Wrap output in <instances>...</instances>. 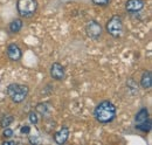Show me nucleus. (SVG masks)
<instances>
[{
	"label": "nucleus",
	"instance_id": "f257e3e1",
	"mask_svg": "<svg viewBox=\"0 0 152 145\" xmlns=\"http://www.w3.org/2000/svg\"><path fill=\"white\" fill-rule=\"evenodd\" d=\"M94 116H95L96 121L102 124L110 123L116 117V107L110 101H103L95 108Z\"/></svg>",
	"mask_w": 152,
	"mask_h": 145
},
{
	"label": "nucleus",
	"instance_id": "f03ea898",
	"mask_svg": "<svg viewBox=\"0 0 152 145\" xmlns=\"http://www.w3.org/2000/svg\"><path fill=\"white\" fill-rule=\"evenodd\" d=\"M28 87L25 84H18V83H11L7 87V94L11 97V100L14 103H21L26 100L28 95Z\"/></svg>",
	"mask_w": 152,
	"mask_h": 145
},
{
	"label": "nucleus",
	"instance_id": "7ed1b4c3",
	"mask_svg": "<svg viewBox=\"0 0 152 145\" xmlns=\"http://www.w3.org/2000/svg\"><path fill=\"white\" fill-rule=\"evenodd\" d=\"M17 10L21 17L31 18L35 14V12L38 10V2H37V0H18Z\"/></svg>",
	"mask_w": 152,
	"mask_h": 145
},
{
	"label": "nucleus",
	"instance_id": "20e7f679",
	"mask_svg": "<svg viewBox=\"0 0 152 145\" xmlns=\"http://www.w3.org/2000/svg\"><path fill=\"white\" fill-rule=\"evenodd\" d=\"M105 29L113 37H119L123 33V21H122V18L118 17V15L113 17L107 22Z\"/></svg>",
	"mask_w": 152,
	"mask_h": 145
},
{
	"label": "nucleus",
	"instance_id": "39448f33",
	"mask_svg": "<svg viewBox=\"0 0 152 145\" xmlns=\"http://www.w3.org/2000/svg\"><path fill=\"white\" fill-rule=\"evenodd\" d=\"M86 33L89 37L97 40L99 36L102 35V26L96 20H90L86 25Z\"/></svg>",
	"mask_w": 152,
	"mask_h": 145
},
{
	"label": "nucleus",
	"instance_id": "423d86ee",
	"mask_svg": "<svg viewBox=\"0 0 152 145\" xmlns=\"http://www.w3.org/2000/svg\"><path fill=\"white\" fill-rule=\"evenodd\" d=\"M7 56H8V59L11 61L17 62V61H19L20 59H21V56H22V51H21V48L17 43H11L7 47Z\"/></svg>",
	"mask_w": 152,
	"mask_h": 145
},
{
	"label": "nucleus",
	"instance_id": "0eeeda50",
	"mask_svg": "<svg viewBox=\"0 0 152 145\" xmlns=\"http://www.w3.org/2000/svg\"><path fill=\"white\" fill-rule=\"evenodd\" d=\"M64 75H66V72H64V67L62 64H60L58 62H55L52 64L50 67V76L56 80V81H62L64 78Z\"/></svg>",
	"mask_w": 152,
	"mask_h": 145
},
{
	"label": "nucleus",
	"instance_id": "6e6552de",
	"mask_svg": "<svg viewBox=\"0 0 152 145\" xmlns=\"http://www.w3.org/2000/svg\"><path fill=\"white\" fill-rule=\"evenodd\" d=\"M145 1L144 0H128L125 4V10L128 12H139L144 8Z\"/></svg>",
	"mask_w": 152,
	"mask_h": 145
},
{
	"label": "nucleus",
	"instance_id": "1a4fd4ad",
	"mask_svg": "<svg viewBox=\"0 0 152 145\" xmlns=\"http://www.w3.org/2000/svg\"><path fill=\"white\" fill-rule=\"evenodd\" d=\"M68 137H69V129L67 127H62L57 132H55L54 141H55V143H57V144L62 145L68 141Z\"/></svg>",
	"mask_w": 152,
	"mask_h": 145
},
{
	"label": "nucleus",
	"instance_id": "9d476101",
	"mask_svg": "<svg viewBox=\"0 0 152 145\" xmlns=\"http://www.w3.org/2000/svg\"><path fill=\"white\" fill-rule=\"evenodd\" d=\"M140 86L144 89H150L152 86V74L150 70H145L140 77Z\"/></svg>",
	"mask_w": 152,
	"mask_h": 145
},
{
	"label": "nucleus",
	"instance_id": "9b49d317",
	"mask_svg": "<svg viewBox=\"0 0 152 145\" xmlns=\"http://www.w3.org/2000/svg\"><path fill=\"white\" fill-rule=\"evenodd\" d=\"M149 118V110L146 108H142L134 116V121H136V124L137 123H142L144 121H146Z\"/></svg>",
	"mask_w": 152,
	"mask_h": 145
},
{
	"label": "nucleus",
	"instance_id": "f8f14e48",
	"mask_svg": "<svg viewBox=\"0 0 152 145\" xmlns=\"http://www.w3.org/2000/svg\"><path fill=\"white\" fill-rule=\"evenodd\" d=\"M22 28V20L21 19H14L11 23H10V31L14 34L19 33Z\"/></svg>",
	"mask_w": 152,
	"mask_h": 145
},
{
	"label": "nucleus",
	"instance_id": "ddd939ff",
	"mask_svg": "<svg viewBox=\"0 0 152 145\" xmlns=\"http://www.w3.org/2000/svg\"><path fill=\"white\" fill-rule=\"evenodd\" d=\"M136 127H137L138 130L143 131V132H149V131L151 130V127H152L151 118L149 117L146 121H144V122H142V123H137V124H136Z\"/></svg>",
	"mask_w": 152,
	"mask_h": 145
},
{
	"label": "nucleus",
	"instance_id": "4468645a",
	"mask_svg": "<svg viewBox=\"0 0 152 145\" xmlns=\"http://www.w3.org/2000/svg\"><path fill=\"white\" fill-rule=\"evenodd\" d=\"M13 121H14V118H13L12 115H4L1 117V119H0V127H2V129L8 127L13 123Z\"/></svg>",
	"mask_w": 152,
	"mask_h": 145
},
{
	"label": "nucleus",
	"instance_id": "2eb2a0df",
	"mask_svg": "<svg viewBox=\"0 0 152 145\" xmlns=\"http://www.w3.org/2000/svg\"><path fill=\"white\" fill-rule=\"evenodd\" d=\"M49 104L48 103H39L38 105H37V111H38L39 114H41L42 116H45V115H47L48 112H49Z\"/></svg>",
	"mask_w": 152,
	"mask_h": 145
},
{
	"label": "nucleus",
	"instance_id": "dca6fc26",
	"mask_svg": "<svg viewBox=\"0 0 152 145\" xmlns=\"http://www.w3.org/2000/svg\"><path fill=\"white\" fill-rule=\"evenodd\" d=\"M28 119H29V122H31L32 124H37L39 122L38 114L34 112V111H31V112L28 114Z\"/></svg>",
	"mask_w": 152,
	"mask_h": 145
},
{
	"label": "nucleus",
	"instance_id": "f3484780",
	"mask_svg": "<svg viewBox=\"0 0 152 145\" xmlns=\"http://www.w3.org/2000/svg\"><path fill=\"white\" fill-rule=\"evenodd\" d=\"M91 1L96 6H108L111 0H91Z\"/></svg>",
	"mask_w": 152,
	"mask_h": 145
},
{
	"label": "nucleus",
	"instance_id": "a211bd4d",
	"mask_svg": "<svg viewBox=\"0 0 152 145\" xmlns=\"http://www.w3.org/2000/svg\"><path fill=\"white\" fill-rule=\"evenodd\" d=\"M12 136H13V130L10 127H5L4 132H2V137L4 138H11Z\"/></svg>",
	"mask_w": 152,
	"mask_h": 145
},
{
	"label": "nucleus",
	"instance_id": "6ab92c4d",
	"mask_svg": "<svg viewBox=\"0 0 152 145\" xmlns=\"http://www.w3.org/2000/svg\"><path fill=\"white\" fill-rule=\"evenodd\" d=\"M20 132H21L22 135H28V133L31 132V127H28V125H22L21 129H20Z\"/></svg>",
	"mask_w": 152,
	"mask_h": 145
},
{
	"label": "nucleus",
	"instance_id": "aec40b11",
	"mask_svg": "<svg viewBox=\"0 0 152 145\" xmlns=\"http://www.w3.org/2000/svg\"><path fill=\"white\" fill-rule=\"evenodd\" d=\"M2 144L4 145H15L17 144V142H14V141H5Z\"/></svg>",
	"mask_w": 152,
	"mask_h": 145
}]
</instances>
